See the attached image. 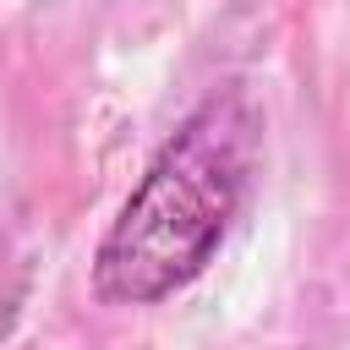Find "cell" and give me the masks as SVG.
Listing matches in <instances>:
<instances>
[{"label": "cell", "mask_w": 350, "mask_h": 350, "mask_svg": "<svg viewBox=\"0 0 350 350\" xmlns=\"http://www.w3.org/2000/svg\"><path fill=\"white\" fill-rule=\"evenodd\" d=\"M257 115L241 88L208 93L148 159L93 257V290L115 306H153L186 290L219 252L252 170Z\"/></svg>", "instance_id": "cell-1"}]
</instances>
